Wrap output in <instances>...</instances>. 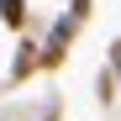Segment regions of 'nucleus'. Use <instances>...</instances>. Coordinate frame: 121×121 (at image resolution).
<instances>
[{
	"instance_id": "obj_1",
	"label": "nucleus",
	"mask_w": 121,
	"mask_h": 121,
	"mask_svg": "<svg viewBox=\"0 0 121 121\" xmlns=\"http://www.w3.org/2000/svg\"><path fill=\"white\" fill-rule=\"evenodd\" d=\"M0 5H5V26H11V32L26 21V0H0Z\"/></svg>"
},
{
	"instance_id": "obj_2",
	"label": "nucleus",
	"mask_w": 121,
	"mask_h": 121,
	"mask_svg": "<svg viewBox=\"0 0 121 121\" xmlns=\"http://www.w3.org/2000/svg\"><path fill=\"white\" fill-rule=\"evenodd\" d=\"M32 69H37V58H32V48L21 42V58H16V63H11V74H16V79H26Z\"/></svg>"
},
{
	"instance_id": "obj_3",
	"label": "nucleus",
	"mask_w": 121,
	"mask_h": 121,
	"mask_svg": "<svg viewBox=\"0 0 121 121\" xmlns=\"http://www.w3.org/2000/svg\"><path fill=\"white\" fill-rule=\"evenodd\" d=\"M111 53H116V69H121V42H116V48H111Z\"/></svg>"
}]
</instances>
